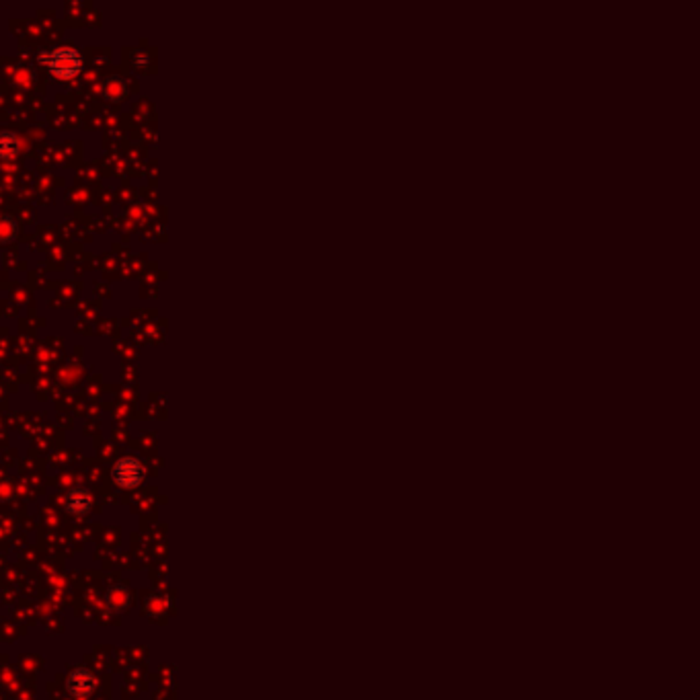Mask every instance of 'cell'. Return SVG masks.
Returning <instances> with one entry per match:
<instances>
[{
	"instance_id": "obj_1",
	"label": "cell",
	"mask_w": 700,
	"mask_h": 700,
	"mask_svg": "<svg viewBox=\"0 0 700 700\" xmlns=\"http://www.w3.org/2000/svg\"><path fill=\"white\" fill-rule=\"evenodd\" d=\"M42 62L49 68V72H54L58 79H72L83 70V58L79 54V49L62 45V47H54L47 49L42 54Z\"/></svg>"
},
{
	"instance_id": "obj_2",
	"label": "cell",
	"mask_w": 700,
	"mask_h": 700,
	"mask_svg": "<svg viewBox=\"0 0 700 700\" xmlns=\"http://www.w3.org/2000/svg\"><path fill=\"white\" fill-rule=\"evenodd\" d=\"M144 477H146V471L142 462L131 456L117 460L111 469V479L120 489H133L144 481Z\"/></svg>"
},
{
	"instance_id": "obj_3",
	"label": "cell",
	"mask_w": 700,
	"mask_h": 700,
	"mask_svg": "<svg viewBox=\"0 0 700 700\" xmlns=\"http://www.w3.org/2000/svg\"><path fill=\"white\" fill-rule=\"evenodd\" d=\"M66 690L76 699H88L97 690V678L88 671L87 667H76L68 676Z\"/></svg>"
},
{
	"instance_id": "obj_4",
	"label": "cell",
	"mask_w": 700,
	"mask_h": 700,
	"mask_svg": "<svg viewBox=\"0 0 700 700\" xmlns=\"http://www.w3.org/2000/svg\"><path fill=\"white\" fill-rule=\"evenodd\" d=\"M92 507V497L88 493L87 489H81V487H74L68 491L66 499H64V510L72 516H85L90 512Z\"/></svg>"
},
{
	"instance_id": "obj_5",
	"label": "cell",
	"mask_w": 700,
	"mask_h": 700,
	"mask_svg": "<svg viewBox=\"0 0 700 700\" xmlns=\"http://www.w3.org/2000/svg\"><path fill=\"white\" fill-rule=\"evenodd\" d=\"M105 602H107V606H109V610L111 612H124V610H128L130 608V604H131V598H130V592H128V587L126 585H113L109 592H107V596H105Z\"/></svg>"
},
{
	"instance_id": "obj_6",
	"label": "cell",
	"mask_w": 700,
	"mask_h": 700,
	"mask_svg": "<svg viewBox=\"0 0 700 700\" xmlns=\"http://www.w3.org/2000/svg\"><path fill=\"white\" fill-rule=\"evenodd\" d=\"M19 152V138L15 131H0V158H13Z\"/></svg>"
},
{
	"instance_id": "obj_7",
	"label": "cell",
	"mask_w": 700,
	"mask_h": 700,
	"mask_svg": "<svg viewBox=\"0 0 700 700\" xmlns=\"http://www.w3.org/2000/svg\"><path fill=\"white\" fill-rule=\"evenodd\" d=\"M103 92H105V97H107L109 101H120V99L126 95V83H124V79H117V76L107 79L105 85H103Z\"/></svg>"
}]
</instances>
